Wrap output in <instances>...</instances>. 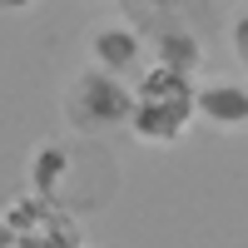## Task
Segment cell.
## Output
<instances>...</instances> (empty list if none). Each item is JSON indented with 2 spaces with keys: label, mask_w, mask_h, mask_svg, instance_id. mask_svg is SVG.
Wrapping results in <instances>:
<instances>
[{
  "label": "cell",
  "mask_w": 248,
  "mask_h": 248,
  "mask_svg": "<svg viewBox=\"0 0 248 248\" xmlns=\"http://www.w3.org/2000/svg\"><path fill=\"white\" fill-rule=\"evenodd\" d=\"M85 55H90V65L109 70L119 79H139L149 70V40L119 15H105L85 30Z\"/></svg>",
  "instance_id": "cell-4"
},
{
  "label": "cell",
  "mask_w": 248,
  "mask_h": 248,
  "mask_svg": "<svg viewBox=\"0 0 248 248\" xmlns=\"http://www.w3.org/2000/svg\"><path fill=\"white\" fill-rule=\"evenodd\" d=\"M229 50H233V65L248 75V10H238L229 20Z\"/></svg>",
  "instance_id": "cell-8"
},
{
  "label": "cell",
  "mask_w": 248,
  "mask_h": 248,
  "mask_svg": "<svg viewBox=\"0 0 248 248\" xmlns=\"http://www.w3.org/2000/svg\"><path fill=\"white\" fill-rule=\"evenodd\" d=\"M0 248H15V229L5 223V214H0Z\"/></svg>",
  "instance_id": "cell-9"
},
{
  "label": "cell",
  "mask_w": 248,
  "mask_h": 248,
  "mask_svg": "<svg viewBox=\"0 0 248 248\" xmlns=\"http://www.w3.org/2000/svg\"><path fill=\"white\" fill-rule=\"evenodd\" d=\"M199 124L218 134L248 129V85L243 79H203L199 85Z\"/></svg>",
  "instance_id": "cell-6"
},
{
  "label": "cell",
  "mask_w": 248,
  "mask_h": 248,
  "mask_svg": "<svg viewBox=\"0 0 248 248\" xmlns=\"http://www.w3.org/2000/svg\"><path fill=\"white\" fill-rule=\"evenodd\" d=\"M194 124H199V85H194V75L149 65L134 79L129 134L139 144H149V149H174Z\"/></svg>",
  "instance_id": "cell-1"
},
{
  "label": "cell",
  "mask_w": 248,
  "mask_h": 248,
  "mask_svg": "<svg viewBox=\"0 0 248 248\" xmlns=\"http://www.w3.org/2000/svg\"><path fill=\"white\" fill-rule=\"evenodd\" d=\"M60 114H65L70 134L79 139H109L119 129H129L134 119V79L85 65L79 75H70L65 94H60Z\"/></svg>",
  "instance_id": "cell-2"
},
{
  "label": "cell",
  "mask_w": 248,
  "mask_h": 248,
  "mask_svg": "<svg viewBox=\"0 0 248 248\" xmlns=\"http://www.w3.org/2000/svg\"><path fill=\"white\" fill-rule=\"evenodd\" d=\"M25 5H35V0H0V10H25Z\"/></svg>",
  "instance_id": "cell-11"
},
{
  "label": "cell",
  "mask_w": 248,
  "mask_h": 248,
  "mask_svg": "<svg viewBox=\"0 0 248 248\" xmlns=\"http://www.w3.org/2000/svg\"><path fill=\"white\" fill-rule=\"evenodd\" d=\"M25 179H30V194L40 199H55L70 209V179H75V149L65 139H45L30 149V164H25Z\"/></svg>",
  "instance_id": "cell-5"
},
{
  "label": "cell",
  "mask_w": 248,
  "mask_h": 248,
  "mask_svg": "<svg viewBox=\"0 0 248 248\" xmlns=\"http://www.w3.org/2000/svg\"><path fill=\"white\" fill-rule=\"evenodd\" d=\"M149 65L184 70V75L199 79V70H203V40L189 25H164V30L149 35Z\"/></svg>",
  "instance_id": "cell-7"
},
{
  "label": "cell",
  "mask_w": 248,
  "mask_h": 248,
  "mask_svg": "<svg viewBox=\"0 0 248 248\" xmlns=\"http://www.w3.org/2000/svg\"><path fill=\"white\" fill-rule=\"evenodd\" d=\"M5 223L15 229V248H85L79 218L55 199L25 194L5 209Z\"/></svg>",
  "instance_id": "cell-3"
},
{
  "label": "cell",
  "mask_w": 248,
  "mask_h": 248,
  "mask_svg": "<svg viewBox=\"0 0 248 248\" xmlns=\"http://www.w3.org/2000/svg\"><path fill=\"white\" fill-rule=\"evenodd\" d=\"M139 5H144V10H174L179 0H139Z\"/></svg>",
  "instance_id": "cell-10"
}]
</instances>
